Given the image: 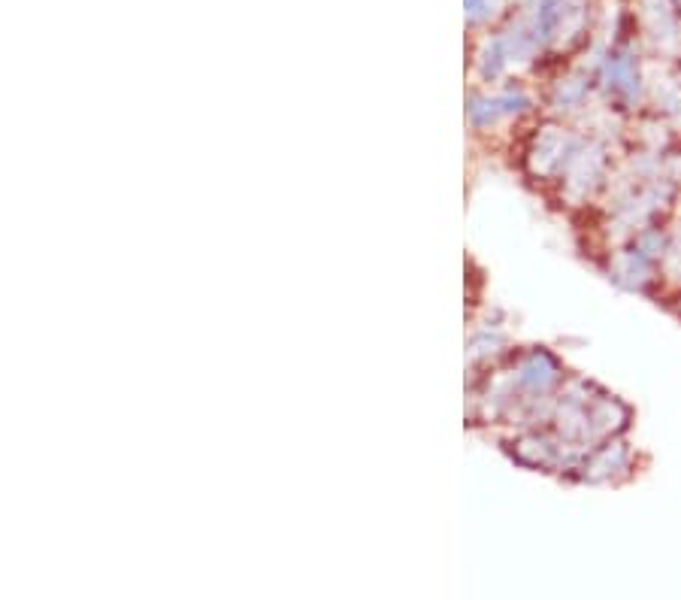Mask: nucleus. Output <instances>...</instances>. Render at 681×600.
<instances>
[{"mask_svg": "<svg viewBox=\"0 0 681 600\" xmlns=\"http://www.w3.org/2000/svg\"><path fill=\"white\" fill-rule=\"evenodd\" d=\"M666 261H669V264H678V270H681V231L675 234L672 246L666 249Z\"/></svg>", "mask_w": 681, "mask_h": 600, "instance_id": "nucleus-1", "label": "nucleus"}]
</instances>
